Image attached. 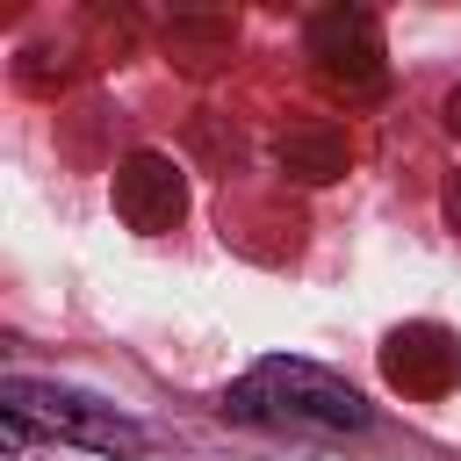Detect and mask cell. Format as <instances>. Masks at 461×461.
I'll return each mask as SVG.
<instances>
[{"mask_svg": "<svg viewBox=\"0 0 461 461\" xmlns=\"http://www.w3.org/2000/svg\"><path fill=\"white\" fill-rule=\"evenodd\" d=\"M223 418L267 425V432H331V439H346V432H367L375 425V403L346 375H331L317 360L267 353V360H252L223 389Z\"/></svg>", "mask_w": 461, "mask_h": 461, "instance_id": "cell-1", "label": "cell"}, {"mask_svg": "<svg viewBox=\"0 0 461 461\" xmlns=\"http://www.w3.org/2000/svg\"><path fill=\"white\" fill-rule=\"evenodd\" d=\"M439 202H447V223H454V230H461V166H454V173H447V194H439Z\"/></svg>", "mask_w": 461, "mask_h": 461, "instance_id": "cell-8", "label": "cell"}, {"mask_svg": "<svg viewBox=\"0 0 461 461\" xmlns=\"http://www.w3.org/2000/svg\"><path fill=\"white\" fill-rule=\"evenodd\" d=\"M382 375H389L403 396H439V389H454V375H461V346H454L447 324H396V331L382 339Z\"/></svg>", "mask_w": 461, "mask_h": 461, "instance_id": "cell-5", "label": "cell"}, {"mask_svg": "<svg viewBox=\"0 0 461 461\" xmlns=\"http://www.w3.org/2000/svg\"><path fill=\"white\" fill-rule=\"evenodd\" d=\"M29 439H58V447H79V454H101V461H137L151 447V432L86 396V389H65V382H36V375H0V447L22 454Z\"/></svg>", "mask_w": 461, "mask_h": 461, "instance_id": "cell-2", "label": "cell"}, {"mask_svg": "<svg viewBox=\"0 0 461 461\" xmlns=\"http://www.w3.org/2000/svg\"><path fill=\"white\" fill-rule=\"evenodd\" d=\"M303 50H310V72H317V86L331 101H346V108L382 101L389 58H382V29H375L367 7H324V14H310Z\"/></svg>", "mask_w": 461, "mask_h": 461, "instance_id": "cell-3", "label": "cell"}, {"mask_svg": "<svg viewBox=\"0 0 461 461\" xmlns=\"http://www.w3.org/2000/svg\"><path fill=\"white\" fill-rule=\"evenodd\" d=\"M447 130H454V137H461V86H454V94H447Z\"/></svg>", "mask_w": 461, "mask_h": 461, "instance_id": "cell-9", "label": "cell"}, {"mask_svg": "<svg viewBox=\"0 0 461 461\" xmlns=\"http://www.w3.org/2000/svg\"><path fill=\"white\" fill-rule=\"evenodd\" d=\"M108 194H115V216H122L137 238H166V230H180V216H187V173H180V158L158 151V144L122 151Z\"/></svg>", "mask_w": 461, "mask_h": 461, "instance_id": "cell-4", "label": "cell"}, {"mask_svg": "<svg viewBox=\"0 0 461 461\" xmlns=\"http://www.w3.org/2000/svg\"><path fill=\"white\" fill-rule=\"evenodd\" d=\"M274 158H281V173H288V180L324 187V180H339V173L353 166V144H346V130H339V122H295V130H281Z\"/></svg>", "mask_w": 461, "mask_h": 461, "instance_id": "cell-6", "label": "cell"}, {"mask_svg": "<svg viewBox=\"0 0 461 461\" xmlns=\"http://www.w3.org/2000/svg\"><path fill=\"white\" fill-rule=\"evenodd\" d=\"M230 14H180L173 29H166V50L187 65V72H209L216 58H230Z\"/></svg>", "mask_w": 461, "mask_h": 461, "instance_id": "cell-7", "label": "cell"}]
</instances>
